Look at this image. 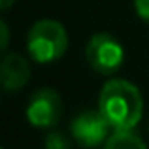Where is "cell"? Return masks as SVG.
Listing matches in <instances>:
<instances>
[{
    "label": "cell",
    "mask_w": 149,
    "mask_h": 149,
    "mask_svg": "<svg viewBox=\"0 0 149 149\" xmlns=\"http://www.w3.org/2000/svg\"><path fill=\"white\" fill-rule=\"evenodd\" d=\"M147 128H149V127H147Z\"/></svg>",
    "instance_id": "obj_13"
},
{
    "label": "cell",
    "mask_w": 149,
    "mask_h": 149,
    "mask_svg": "<svg viewBox=\"0 0 149 149\" xmlns=\"http://www.w3.org/2000/svg\"><path fill=\"white\" fill-rule=\"evenodd\" d=\"M0 149H2V147H0Z\"/></svg>",
    "instance_id": "obj_12"
},
{
    "label": "cell",
    "mask_w": 149,
    "mask_h": 149,
    "mask_svg": "<svg viewBox=\"0 0 149 149\" xmlns=\"http://www.w3.org/2000/svg\"><path fill=\"white\" fill-rule=\"evenodd\" d=\"M62 117V98L55 89L42 87L32 93L26 106V119L36 128H51Z\"/></svg>",
    "instance_id": "obj_4"
},
{
    "label": "cell",
    "mask_w": 149,
    "mask_h": 149,
    "mask_svg": "<svg viewBox=\"0 0 149 149\" xmlns=\"http://www.w3.org/2000/svg\"><path fill=\"white\" fill-rule=\"evenodd\" d=\"M44 146H45V149H72V142H70V138L66 134H62L58 130H53L45 136Z\"/></svg>",
    "instance_id": "obj_8"
},
{
    "label": "cell",
    "mask_w": 149,
    "mask_h": 149,
    "mask_svg": "<svg viewBox=\"0 0 149 149\" xmlns=\"http://www.w3.org/2000/svg\"><path fill=\"white\" fill-rule=\"evenodd\" d=\"M15 2H17V0H0V11H2V10H8V8H11Z\"/></svg>",
    "instance_id": "obj_11"
},
{
    "label": "cell",
    "mask_w": 149,
    "mask_h": 149,
    "mask_svg": "<svg viewBox=\"0 0 149 149\" xmlns=\"http://www.w3.org/2000/svg\"><path fill=\"white\" fill-rule=\"evenodd\" d=\"M85 58L89 66L102 76H111L119 72L125 62V49L115 36L108 32H98L87 42Z\"/></svg>",
    "instance_id": "obj_3"
},
{
    "label": "cell",
    "mask_w": 149,
    "mask_h": 149,
    "mask_svg": "<svg viewBox=\"0 0 149 149\" xmlns=\"http://www.w3.org/2000/svg\"><path fill=\"white\" fill-rule=\"evenodd\" d=\"M98 109L113 130H132L143 115L142 93L127 79H108L98 96Z\"/></svg>",
    "instance_id": "obj_1"
},
{
    "label": "cell",
    "mask_w": 149,
    "mask_h": 149,
    "mask_svg": "<svg viewBox=\"0 0 149 149\" xmlns=\"http://www.w3.org/2000/svg\"><path fill=\"white\" fill-rule=\"evenodd\" d=\"M104 149H147V146L132 130H115L108 136Z\"/></svg>",
    "instance_id": "obj_7"
},
{
    "label": "cell",
    "mask_w": 149,
    "mask_h": 149,
    "mask_svg": "<svg viewBox=\"0 0 149 149\" xmlns=\"http://www.w3.org/2000/svg\"><path fill=\"white\" fill-rule=\"evenodd\" d=\"M26 49L34 62H55L68 49V32L64 25L55 19H42L34 23L26 36Z\"/></svg>",
    "instance_id": "obj_2"
},
{
    "label": "cell",
    "mask_w": 149,
    "mask_h": 149,
    "mask_svg": "<svg viewBox=\"0 0 149 149\" xmlns=\"http://www.w3.org/2000/svg\"><path fill=\"white\" fill-rule=\"evenodd\" d=\"M109 128L111 127L104 119L100 109H96V111H93V109L81 111L70 123L72 138L85 149H93V147H98L102 143H106Z\"/></svg>",
    "instance_id": "obj_5"
},
{
    "label": "cell",
    "mask_w": 149,
    "mask_h": 149,
    "mask_svg": "<svg viewBox=\"0 0 149 149\" xmlns=\"http://www.w3.org/2000/svg\"><path fill=\"white\" fill-rule=\"evenodd\" d=\"M8 45H10V29H8V25L0 19V55L8 49Z\"/></svg>",
    "instance_id": "obj_10"
},
{
    "label": "cell",
    "mask_w": 149,
    "mask_h": 149,
    "mask_svg": "<svg viewBox=\"0 0 149 149\" xmlns=\"http://www.w3.org/2000/svg\"><path fill=\"white\" fill-rule=\"evenodd\" d=\"M134 10L138 17L149 25V0H134Z\"/></svg>",
    "instance_id": "obj_9"
},
{
    "label": "cell",
    "mask_w": 149,
    "mask_h": 149,
    "mask_svg": "<svg viewBox=\"0 0 149 149\" xmlns=\"http://www.w3.org/2000/svg\"><path fill=\"white\" fill-rule=\"evenodd\" d=\"M30 79V64L23 55L10 53L0 61V87L8 93L25 89Z\"/></svg>",
    "instance_id": "obj_6"
}]
</instances>
